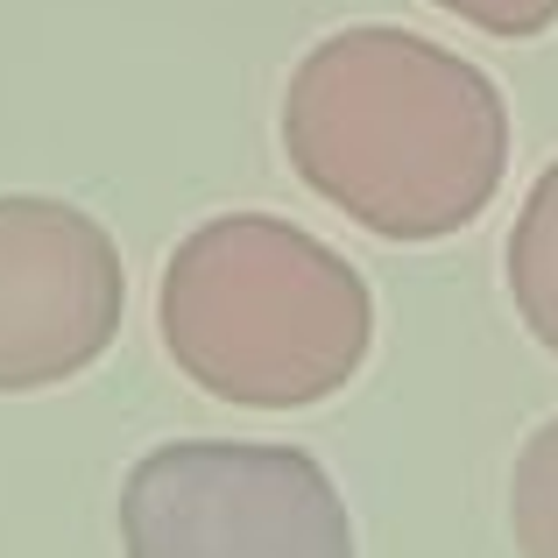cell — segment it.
I'll list each match as a JSON object with an SVG mask.
<instances>
[{"instance_id":"6","label":"cell","mask_w":558,"mask_h":558,"mask_svg":"<svg viewBox=\"0 0 558 558\" xmlns=\"http://www.w3.org/2000/svg\"><path fill=\"white\" fill-rule=\"evenodd\" d=\"M509 531L523 558H558V417L537 424L509 474Z\"/></svg>"},{"instance_id":"2","label":"cell","mask_w":558,"mask_h":558,"mask_svg":"<svg viewBox=\"0 0 558 558\" xmlns=\"http://www.w3.org/2000/svg\"><path fill=\"white\" fill-rule=\"evenodd\" d=\"M156 326L205 396L241 410H312L361 375L375 298L361 269L276 213H219L178 241Z\"/></svg>"},{"instance_id":"7","label":"cell","mask_w":558,"mask_h":558,"mask_svg":"<svg viewBox=\"0 0 558 558\" xmlns=\"http://www.w3.org/2000/svg\"><path fill=\"white\" fill-rule=\"evenodd\" d=\"M432 8L460 14V22L481 28V36H509V43L545 36V28L558 22V0H432Z\"/></svg>"},{"instance_id":"1","label":"cell","mask_w":558,"mask_h":558,"mask_svg":"<svg viewBox=\"0 0 558 558\" xmlns=\"http://www.w3.org/2000/svg\"><path fill=\"white\" fill-rule=\"evenodd\" d=\"M283 156L304 191L375 241H446L502 191L509 107L460 50L361 22L312 43L290 71Z\"/></svg>"},{"instance_id":"3","label":"cell","mask_w":558,"mask_h":558,"mask_svg":"<svg viewBox=\"0 0 558 558\" xmlns=\"http://www.w3.org/2000/svg\"><path fill=\"white\" fill-rule=\"evenodd\" d=\"M128 558H354L332 474L304 446L170 438L121 481Z\"/></svg>"},{"instance_id":"4","label":"cell","mask_w":558,"mask_h":558,"mask_svg":"<svg viewBox=\"0 0 558 558\" xmlns=\"http://www.w3.org/2000/svg\"><path fill=\"white\" fill-rule=\"evenodd\" d=\"M128 318V269L93 213L36 191L0 198V396L57 389L107 361Z\"/></svg>"},{"instance_id":"5","label":"cell","mask_w":558,"mask_h":558,"mask_svg":"<svg viewBox=\"0 0 558 558\" xmlns=\"http://www.w3.org/2000/svg\"><path fill=\"white\" fill-rule=\"evenodd\" d=\"M509 298H517L531 340L558 354V163L531 184L517 227H509Z\"/></svg>"}]
</instances>
